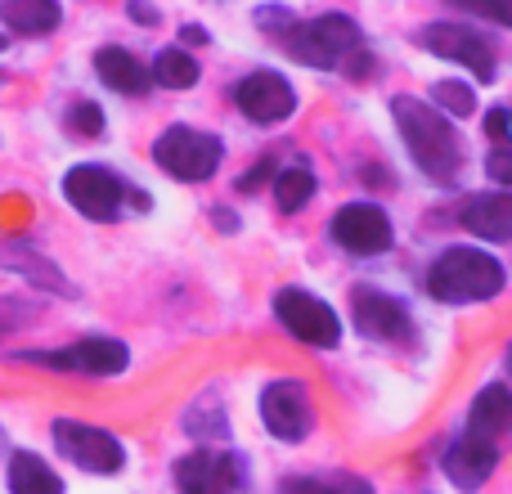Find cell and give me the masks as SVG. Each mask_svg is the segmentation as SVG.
Returning <instances> with one entry per match:
<instances>
[{
	"label": "cell",
	"instance_id": "24",
	"mask_svg": "<svg viewBox=\"0 0 512 494\" xmlns=\"http://www.w3.org/2000/svg\"><path fill=\"white\" fill-rule=\"evenodd\" d=\"M432 95L436 108H445L450 117H472V108H477V95H472L468 81H436Z\"/></svg>",
	"mask_w": 512,
	"mask_h": 494
},
{
	"label": "cell",
	"instance_id": "20",
	"mask_svg": "<svg viewBox=\"0 0 512 494\" xmlns=\"http://www.w3.org/2000/svg\"><path fill=\"white\" fill-rule=\"evenodd\" d=\"M9 490L14 494H63V481L41 463L36 454H14L9 459Z\"/></svg>",
	"mask_w": 512,
	"mask_h": 494
},
{
	"label": "cell",
	"instance_id": "29",
	"mask_svg": "<svg viewBox=\"0 0 512 494\" xmlns=\"http://www.w3.org/2000/svg\"><path fill=\"white\" fill-rule=\"evenodd\" d=\"M486 171L499 180V185H512V149H495V153H490Z\"/></svg>",
	"mask_w": 512,
	"mask_h": 494
},
{
	"label": "cell",
	"instance_id": "27",
	"mask_svg": "<svg viewBox=\"0 0 512 494\" xmlns=\"http://www.w3.org/2000/svg\"><path fill=\"white\" fill-rule=\"evenodd\" d=\"M450 5L472 9V14L490 18V23H504V27H512V0H450Z\"/></svg>",
	"mask_w": 512,
	"mask_h": 494
},
{
	"label": "cell",
	"instance_id": "21",
	"mask_svg": "<svg viewBox=\"0 0 512 494\" xmlns=\"http://www.w3.org/2000/svg\"><path fill=\"white\" fill-rule=\"evenodd\" d=\"M153 81L167 90H189L198 81V59L185 50V45H171L153 59Z\"/></svg>",
	"mask_w": 512,
	"mask_h": 494
},
{
	"label": "cell",
	"instance_id": "18",
	"mask_svg": "<svg viewBox=\"0 0 512 494\" xmlns=\"http://www.w3.org/2000/svg\"><path fill=\"white\" fill-rule=\"evenodd\" d=\"M0 23L18 36H50L63 23L59 0H0Z\"/></svg>",
	"mask_w": 512,
	"mask_h": 494
},
{
	"label": "cell",
	"instance_id": "19",
	"mask_svg": "<svg viewBox=\"0 0 512 494\" xmlns=\"http://www.w3.org/2000/svg\"><path fill=\"white\" fill-rule=\"evenodd\" d=\"M512 427V391L504 382H490L486 391H481L477 400H472V418H468V432L472 436H486V441H495L499 432H508Z\"/></svg>",
	"mask_w": 512,
	"mask_h": 494
},
{
	"label": "cell",
	"instance_id": "5",
	"mask_svg": "<svg viewBox=\"0 0 512 494\" xmlns=\"http://www.w3.org/2000/svg\"><path fill=\"white\" fill-rule=\"evenodd\" d=\"M274 315H279V324L306 346L333 351V346L342 342V319H337V310L328 306V301L301 292V288H283L279 297H274Z\"/></svg>",
	"mask_w": 512,
	"mask_h": 494
},
{
	"label": "cell",
	"instance_id": "22",
	"mask_svg": "<svg viewBox=\"0 0 512 494\" xmlns=\"http://www.w3.org/2000/svg\"><path fill=\"white\" fill-rule=\"evenodd\" d=\"M310 198H315V176L306 167H283L279 180H274V203L283 212H301Z\"/></svg>",
	"mask_w": 512,
	"mask_h": 494
},
{
	"label": "cell",
	"instance_id": "26",
	"mask_svg": "<svg viewBox=\"0 0 512 494\" xmlns=\"http://www.w3.org/2000/svg\"><path fill=\"white\" fill-rule=\"evenodd\" d=\"M68 126H72V135H86V140H95V135L104 131V113H99L95 104H77L68 113Z\"/></svg>",
	"mask_w": 512,
	"mask_h": 494
},
{
	"label": "cell",
	"instance_id": "31",
	"mask_svg": "<svg viewBox=\"0 0 512 494\" xmlns=\"http://www.w3.org/2000/svg\"><path fill=\"white\" fill-rule=\"evenodd\" d=\"M131 18H140L144 27H153V18H158V9L144 5V0H131Z\"/></svg>",
	"mask_w": 512,
	"mask_h": 494
},
{
	"label": "cell",
	"instance_id": "32",
	"mask_svg": "<svg viewBox=\"0 0 512 494\" xmlns=\"http://www.w3.org/2000/svg\"><path fill=\"white\" fill-rule=\"evenodd\" d=\"M0 450H5V432H0Z\"/></svg>",
	"mask_w": 512,
	"mask_h": 494
},
{
	"label": "cell",
	"instance_id": "13",
	"mask_svg": "<svg viewBox=\"0 0 512 494\" xmlns=\"http://www.w3.org/2000/svg\"><path fill=\"white\" fill-rule=\"evenodd\" d=\"M239 459L234 454H185L176 463V486L180 494H230L239 490Z\"/></svg>",
	"mask_w": 512,
	"mask_h": 494
},
{
	"label": "cell",
	"instance_id": "17",
	"mask_svg": "<svg viewBox=\"0 0 512 494\" xmlns=\"http://www.w3.org/2000/svg\"><path fill=\"white\" fill-rule=\"evenodd\" d=\"M95 72L117 95H144V90H149V68H144L131 50H122V45H104V50L95 54Z\"/></svg>",
	"mask_w": 512,
	"mask_h": 494
},
{
	"label": "cell",
	"instance_id": "28",
	"mask_svg": "<svg viewBox=\"0 0 512 494\" xmlns=\"http://www.w3.org/2000/svg\"><path fill=\"white\" fill-rule=\"evenodd\" d=\"M486 135L499 144V149L512 140V113H508V108H490V113H486Z\"/></svg>",
	"mask_w": 512,
	"mask_h": 494
},
{
	"label": "cell",
	"instance_id": "3",
	"mask_svg": "<svg viewBox=\"0 0 512 494\" xmlns=\"http://www.w3.org/2000/svg\"><path fill=\"white\" fill-rule=\"evenodd\" d=\"M225 144L207 131H194V126H171L158 144H153V158L167 176L185 180V185H198V180H212L216 167H221Z\"/></svg>",
	"mask_w": 512,
	"mask_h": 494
},
{
	"label": "cell",
	"instance_id": "1",
	"mask_svg": "<svg viewBox=\"0 0 512 494\" xmlns=\"http://www.w3.org/2000/svg\"><path fill=\"white\" fill-rule=\"evenodd\" d=\"M391 117H396V126H400V140H405L409 158L432 180L450 185V180L459 176V135L450 131V122H445L432 104L409 99V95L391 99Z\"/></svg>",
	"mask_w": 512,
	"mask_h": 494
},
{
	"label": "cell",
	"instance_id": "6",
	"mask_svg": "<svg viewBox=\"0 0 512 494\" xmlns=\"http://www.w3.org/2000/svg\"><path fill=\"white\" fill-rule=\"evenodd\" d=\"M54 445H59V454L68 463H77L81 472H95V477H113L126 463V450L117 436L77 423V418H59L54 423Z\"/></svg>",
	"mask_w": 512,
	"mask_h": 494
},
{
	"label": "cell",
	"instance_id": "14",
	"mask_svg": "<svg viewBox=\"0 0 512 494\" xmlns=\"http://www.w3.org/2000/svg\"><path fill=\"white\" fill-rule=\"evenodd\" d=\"M355 328L364 337H378V342H400V337H409V310L405 301L387 297V292L360 288L355 292Z\"/></svg>",
	"mask_w": 512,
	"mask_h": 494
},
{
	"label": "cell",
	"instance_id": "23",
	"mask_svg": "<svg viewBox=\"0 0 512 494\" xmlns=\"http://www.w3.org/2000/svg\"><path fill=\"white\" fill-rule=\"evenodd\" d=\"M283 494H373V490H369V481H355V477H342V481L292 477V481H283Z\"/></svg>",
	"mask_w": 512,
	"mask_h": 494
},
{
	"label": "cell",
	"instance_id": "9",
	"mask_svg": "<svg viewBox=\"0 0 512 494\" xmlns=\"http://www.w3.org/2000/svg\"><path fill=\"white\" fill-rule=\"evenodd\" d=\"M122 194H126L122 180H117L113 171L95 167V162H81V167H72L68 176H63V198H68L81 216H90V221H113V216L122 212Z\"/></svg>",
	"mask_w": 512,
	"mask_h": 494
},
{
	"label": "cell",
	"instance_id": "7",
	"mask_svg": "<svg viewBox=\"0 0 512 494\" xmlns=\"http://www.w3.org/2000/svg\"><path fill=\"white\" fill-rule=\"evenodd\" d=\"M261 418L265 432L279 441H306L315 427V405H310L306 387L297 378H279L261 391Z\"/></svg>",
	"mask_w": 512,
	"mask_h": 494
},
{
	"label": "cell",
	"instance_id": "2",
	"mask_svg": "<svg viewBox=\"0 0 512 494\" xmlns=\"http://www.w3.org/2000/svg\"><path fill=\"white\" fill-rule=\"evenodd\" d=\"M504 288V265L477 247H450L427 270V292L436 301H490Z\"/></svg>",
	"mask_w": 512,
	"mask_h": 494
},
{
	"label": "cell",
	"instance_id": "8",
	"mask_svg": "<svg viewBox=\"0 0 512 494\" xmlns=\"http://www.w3.org/2000/svg\"><path fill=\"white\" fill-rule=\"evenodd\" d=\"M27 364H45V369H68V373H90V378H113L131 364V351H126L117 337H81V342L63 346V351L50 355H23Z\"/></svg>",
	"mask_w": 512,
	"mask_h": 494
},
{
	"label": "cell",
	"instance_id": "16",
	"mask_svg": "<svg viewBox=\"0 0 512 494\" xmlns=\"http://www.w3.org/2000/svg\"><path fill=\"white\" fill-rule=\"evenodd\" d=\"M463 230H472L477 239H508L512 234V194H472L459 212Z\"/></svg>",
	"mask_w": 512,
	"mask_h": 494
},
{
	"label": "cell",
	"instance_id": "12",
	"mask_svg": "<svg viewBox=\"0 0 512 494\" xmlns=\"http://www.w3.org/2000/svg\"><path fill=\"white\" fill-rule=\"evenodd\" d=\"M234 104L239 113L256 126H270V122H283V117L297 108V95L292 86L279 77V72H248V77L234 86Z\"/></svg>",
	"mask_w": 512,
	"mask_h": 494
},
{
	"label": "cell",
	"instance_id": "4",
	"mask_svg": "<svg viewBox=\"0 0 512 494\" xmlns=\"http://www.w3.org/2000/svg\"><path fill=\"white\" fill-rule=\"evenodd\" d=\"M288 50L297 54L301 63H310V68H337V63H342V54L360 50V27H355L346 14L310 18V23L292 27Z\"/></svg>",
	"mask_w": 512,
	"mask_h": 494
},
{
	"label": "cell",
	"instance_id": "11",
	"mask_svg": "<svg viewBox=\"0 0 512 494\" xmlns=\"http://www.w3.org/2000/svg\"><path fill=\"white\" fill-rule=\"evenodd\" d=\"M333 243L346 247L351 256H382L391 247V221L382 207L351 203L333 216Z\"/></svg>",
	"mask_w": 512,
	"mask_h": 494
},
{
	"label": "cell",
	"instance_id": "25",
	"mask_svg": "<svg viewBox=\"0 0 512 494\" xmlns=\"http://www.w3.org/2000/svg\"><path fill=\"white\" fill-rule=\"evenodd\" d=\"M9 265H23L27 279H32V283H45V288H54V292H68V283L59 279V270H54V265H45V261H36V256L27 252V247L9 252Z\"/></svg>",
	"mask_w": 512,
	"mask_h": 494
},
{
	"label": "cell",
	"instance_id": "15",
	"mask_svg": "<svg viewBox=\"0 0 512 494\" xmlns=\"http://www.w3.org/2000/svg\"><path fill=\"white\" fill-rule=\"evenodd\" d=\"M445 477L454 481L459 490H477L490 481V472H495L499 454H495V441H486V436H459V441L445 450Z\"/></svg>",
	"mask_w": 512,
	"mask_h": 494
},
{
	"label": "cell",
	"instance_id": "10",
	"mask_svg": "<svg viewBox=\"0 0 512 494\" xmlns=\"http://www.w3.org/2000/svg\"><path fill=\"white\" fill-rule=\"evenodd\" d=\"M418 45L423 50H432L436 59H450V63H463V68H472V77L477 81H495V54H490V45L481 41L472 27L463 23H432L418 32Z\"/></svg>",
	"mask_w": 512,
	"mask_h": 494
},
{
	"label": "cell",
	"instance_id": "30",
	"mask_svg": "<svg viewBox=\"0 0 512 494\" xmlns=\"http://www.w3.org/2000/svg\"><path fill=\"white\" fill-rule=\"evenodd\" d=\"M265 176H270V162H256V171H248V176L239 180V189H256Z\"/></svg>",
	"mask_w": 512,
	"mask_h": 494
}]
</instances>
